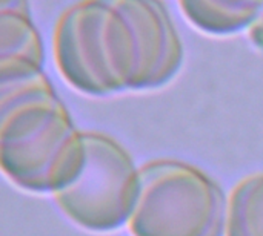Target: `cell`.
Segmentation results:
<instances>
[{
	"instance_id": "obj_7",
	"label": "cell",
	"mask_w": 263,
	"mask_h": 236,
	"mask_svg": "<svg viewBox=\"0 0 263 236\" xmlns=\"http://www.w3.org/2000/svg\"><path fill=\"white\" fill-rule=\"evenodd\" d=\"M225 236H263V172L243 178L233 189Z\"/></svg>"
},
{
	"instance_id": "obj_4",
	"label": "cell",
	"mask_w": 263,
	"mask_h": 236,
	"mask_svg": "<svg viewBox=\"0 0 263 236\" xmlns=\"http://www.w3.org/2000/svg\"><path fill=\"white\" fill-rule=\"evenodd\" d=\"M85 164L79 177L57 192L54 201L76 226L94 232H114L129 223L140 189V167L114 138L83 132Z\"/></svg>"
},
{
	"instance_id": "obj_1",
	"label": "cell",
	"mask_w": 263,
	"mask_h": 236,
	"mask_svg": "<svg viewBox=\"0 0 263 236\" xmlns=\"http://www.w3.org/2000/svg\"><path fill=\"white\" fill-rule=\"evenodd\" d=\"M54 61L91 97L156 91L183 65V45L162 0H80L57 20Z\"/></svg>"
},
{
	"instance_id": "obj_5",
	"label": "cell",
	"mask_w": 263,
	"mask_h": 236,
	"mask_svg": "<svg viewBox=\"0 0 263 236\" xmlns=\"http://www.w3.org/2000/svg\"><path fill=\"white\" fill-rule=\"evenodd\" d=\"M179 5L197 29L213 35L240 32L263 12V0H179Z\"/></svg>"
},
{
	"instance_id": "obj_6",
	"label": "cell",
	"mask_w": 263,
	"mask_h": 236,
	"mask_svg": "<svg viewBox=\"0 0 263 236\" xmlns=\"http://www.w3.org/2000/svg\"><path fill=\"white\" fill-rule=\"evenodd\" d=\"M42 37L31 15L0 12V71L17 68H43Z\"/></svg>"
},
{
	"instance_id": "obj_3",
	"label": "cell",
	"mask_w": 263,
	"mask_h": 236,
	"mask_svg": "<svg viewBox=\"0 0 263 236\" xmlns=\"http://www.w3.org/2000/svg\"><path fill=\"white\" fill-rule=\"evenodd\" d=\"M228 198L202 169L179 160L140 167V189L128 223L134 236H225Z\"/></svg>"
},
{
	"instance_id": "obj_8",
	"label": "cell",
	"mask_w": 263,
	"mask_h": 236,
	"mask_svg": "<svg viewBox=\"0 0 263 236\" xmlns=\"http://www.w3.org/2000/svg\"><path fill=\"white\" fill-rule=\"evenodd\" d=\"M0 12H20L29 15L28 0H0Z\"/></svg>"
},
{
	"instance_id": "obj_2",
	"label": "cell",
	"mask_w": 263,
	"mask_h": 236,
	"mask_svg": "<svg viewBox=\"0 0 263 236\" xmlns=\"http://www.w3.org/2000/svg\"><path fill=\"white\" fill-rule=\"evenodd\" d=\"M79 131L43 68L0 72V163L22 190L55 195L85 164Z\"/></svg>"
}]
</instances>
